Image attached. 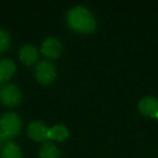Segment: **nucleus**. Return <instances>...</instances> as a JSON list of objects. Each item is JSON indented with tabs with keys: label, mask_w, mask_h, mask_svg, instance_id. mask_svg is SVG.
Here are the masks:
<instances>
[{
	"label": "nucleus",
	"mask_w": 158,
	"mask_h": 158,
	"mask_svg": "<svg viewBox=\"0 0 158 158\" xmlns=\"http://www.w3.org/2000/svg\"><path fill=\"white\" fill-rule=\"evenodd\" d=\"M68 25L79 33L90 34L97 27L93 14L85 7H75L67 14Z\"/></svg>",
	"instance_id": "obj_1"
},
{
	"label": "nucleus",
	"mask_w": 158,
	"mask_h": 158,
	"mask_svg": "<svg viewBox=\"0 0 158 158\" xmlns=\"http://www.w3.org/2000/svg\"><path fill=\"white\" fill-rule=\"evenodd\" d=\"M22 123L20 117L14 113H7L0 118V134L5 140L15 136L20 132Z\"/></svg>",
	"instance_id": "obj_2"
},
{
	"label": "nucleus",
	"mask_w": 158,
	"mask_h": 158,
	"mask_svg": "<svg viewBox=\"0 0 158 158\" xmlns=\"http://www.w3.org/2000/svg\"><path fill=\"white\" fill-rule=\"evenodd\" d=\"M36 78L39 82L44 85H48L52 82L56 76V70L51 62H40L36 67Z\"/></svg>",
	"instance_id": "obj_3"
},
{
	"label": "nucleus",
	"mask_w": 158,
	"mask_h": 158,
	"mask_svg": "<svg viewBox=\"0 0 158 158\" xmlns=\"http://www.w3.org/2000/svg\"><path fill=\"white\" fill-rule=\"evenodd\" d=\"M22 99L20 89L14 85H6L0 88V100L8 106H15Z\"/></svg>",
	"instance_id": "obj_4"
},
{
	"label": "nucleus",
	"mask_w": 158,
	"mask_h": 158,
	"mask_svg": "<svg viewBox=\"0 0 158 158\" xmlns=\"http://www.w3.org/2000/svg\"><path fill=\"white\" fill-rule=\"evenodd\" d=\"M62 44L56 38H47L41 46V52L50 59H55L62 53Z\"/></svg>",
	"instance_id": "obj_5"
},
{
	"label": "nucleus",
	"mask_w": 158,
	"mask_h": 158,
	"mask_svg": "<svg viewBox=\"0 0 158 158\" xmlns=\"http://www.w3.org/2000/svg\"><path fill=\"white\" fill-rule=\"evenodd\" d=\"M27 133L29 138L35 141H44L49 139L48 133L49 129L46 127L44 123L41 121H33L27 128Z\"/></svg>",
	"instance_id": "obj_6"
},
{
	"label": "nucleus",
	"mask_w": 158,
	"mask_h": 158,
	"mask_svg": "<svg viewBox=\"0 0 158 158\" xmlns=\"http://www.w3.org/2000/svg\"><path fill=\"white\" fill-rule=\"evenodd\" d=\"M139 110L144 116L156 117L158 114V100L152 97L144 98L139 103Z\"/></svg>",
	"instance_id": "obj_7"
},
{
	"label": "nucleus",
	"mask_w": 158,
	"mask_h": 158,
	"mask_svg": "<svg viewBox=\"0 0 158 158\" xmlns=\"http://www.w3.org/2000/svg\"><path fill=\"white\" fill-rule=\"evenodd\" d=\"M38 53L36 48H34L31 44H26V46L22 47L20 50V59L23 63L27 64V65H31L37 61Z\"/></svg>",
	"instance_id": "obj_8"
},
{
	"label": "nucleus",
	"mask_w": 158,
	"mask_h": 158,
	"mask_svg": "<svg viewBox=\"0 0 158 158\" xmlns=\"http://www.w3.org/2000/svg\"><path fill=\"white\" fill-rule=\"evenodd\" d=\"M15 72V64L12 60H2L0 62V82L6 81Z\"/></svg>",
	"instance_id": "obj_9"
},
{
	"label": "nucleus",
	"mask_w": 158,
	"mask_h": 158,
	"mask_svg": "<svg viewBox=\"0 0 158 158\" xmlns=\"http://www.w3.org/2000/svg\"><path fill=\"white\" fill-rule=\"evenodd\" d=\"M68 134H69V132H68V129L65 126L56 125L51 128V129H49L48 136H49V139H52V140L63 141L67 138Z\"/></svg>",
	"instance_id": "obj_10"
},
{
	"label": "nucleus",
	"mask_w": 158,
	"mask_h": 158,
	"mask_svg": "<svg viewBox=\"0 0 158 158\" xmlns=\"http://www.w3.org/2000/svg\"><path fill=\"white\" fill-rule=\"evenodd\" d=\"M1 156L2 158H22V153L18 145L9 142L3 146Z\"/></svg>",
	"instance_id": "obj_11"
},
{
	"label": "nucleus",
	"mask_w": 158,
	"mask_h": 158,
	"mask_svg": "<svg viewBox=\"0 0 158 158\" xmlns=\"http://www.w3.org/2000/svg\"><path fill=\"white\" fill-rule=\"evenodd\" d=\"M40 158H59L60 151L53 143H46L40 148Z\"/></svg>",
	"instance_id": "obj_12"
},
{
	"label": "nucleus",
	"mask_w": 158,
	"mask_h": 158,
	"mask_svg": "<svg viewBox=\"0 0 158 158\" xmlns=\"http://www.w3.org/2000/svg\"><path fill=\"white\" fill-rule=\"evenodd\" d=\"M10 46V36L7 31L0 29V52L7 50Z\"/></svg>",
	"instance_id": "obj_13"
},
{
	"label": "nucleus",
	"mask_w": 158,
	"mask_h": 158,
	"mask_svg": "<svg viewBox=\"0 0 158 158\" xmlns=\"http://www.w3.org/2000/svg\"><path fill=\"white\" fill-rule=\"evenodd\" d=\"M3 141H5V139H3V136L1 135V134H0V147H1V145H2Z\"/></svg>",
	"instance_id": "obj_14"
},
{
	"label": "nucleus",
	"mask_w": 158,
	"mask_h": 158,
	"mask_svg": "<svg viewBox=\"0 0 158 158\" xmlns=\"http://www.w3.org/2000/svg\"><path fill=\"white\" fill-rule=\"evenodd\" d=\"M156 118H157V119H158V114H157V116H156Z\"/></svg>",
	"instance_id": "obj_15"
}]
</instances>
